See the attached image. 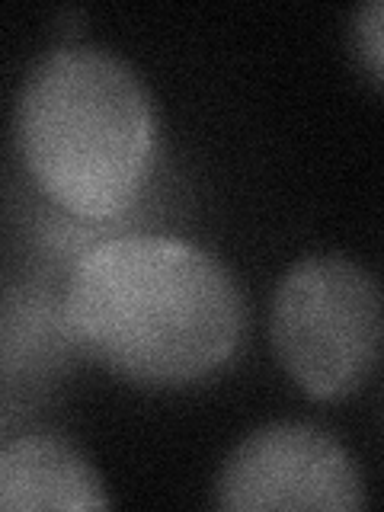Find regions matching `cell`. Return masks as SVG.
<instances>
[{"mask_svg":"<svg viewBox=\"0 0 384 512\" xmlns=\"http://www.w3.org/2000/svg\"><path fill=\"white\" fill-rule=\"evenodd\" d=\"M64 327L119 378L183 388L234 359L247 308L218 256L180 237L128 234L77 263Z\"/></svg>","mask_w":384,"mask_h":512,"instance_id":"obj_1","label":"cell"},{"mask_svg":"<svg viewBox=\"0 0 384 512\" xmlns=\"http://www.w3.org/2000/svg\"><path fill=\"white\" fill-rule=\"evenodd\" d=\"M13 135L23 167L55 205L80 218H116L151 176L157 112L122 58L64 45L26 74Z\"/></svg>","mask_w":384,"mask_h":512,"instance_id":"obj_2","label":"cell"},{"mask_svg":"<svg viewBox=\"0 0 384 512\" xmlns=\"http://www.w3.org/2000/svg\"><path fill=\"white\" fill-rule=\"evenodd\" d=\"M269 336L304 394L349 397L365 388L381 359V288L349 256H304L276 288Z\"/></svg>","mask_w":384,"mask_h":512,"instance_id":"obj_3","label":"cell"},{"mask_svg":"<svg viewBox=\"0 0 384 512\" xmlns=\"http://www.w3.org/2000/svg\"><path fill=\"white\" fill-rule=\"evenodd\" d=\"M218 506L231 512L365 509L359 464L330 432L272 423L250 432L218 474Z\"/></svg>","mask_w":384,"mask_h":512,"instance_id":"obj_4","label":"cell"},{"mask_svg":"<svg viewBox=\"0 0 384 512\" xmlns=\"http://www.w3.org/2000/svg\"><path fill=\"white\" fill-rule=\"evenodd\" d=\"M109 503L103 477L58 432H26L0 448V512H93Z\"/></svg>","mask_w":384,"mask_h":512,"instance_id":"obj_5","label":"cell"},{"mask_svg":"<svg viewBox=\"0 0 384 512\" xmlns=\"http://www.w3.org/2000/svg\"><path fill=\"white\" fill-rule=\"evenodd\" d=\"M381 20H384V7L378 0L372 4H365L362 10H356L352 16V32H356V48H359V58L365 61L368 68V77H372V84L381 87V61H384V52H381Z\"/></svg>","mask_w":384,"mask_h":512,"instance_id":"obj_6","label":"cell"}]
</instances>
